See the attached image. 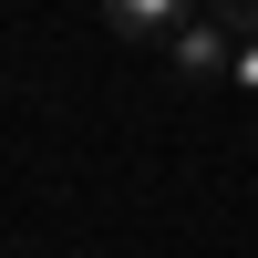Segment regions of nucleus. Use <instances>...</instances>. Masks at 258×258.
Listing matches in <instances>:
<instances>
[{
  "label": "nucleus",
  "instance_id": "7ed1b4c3",
  "mask_svg": "<svg viewBox=\"0 0 258 258\" xmlns=\"http://www.w3.org/2000/svg\"><path fill=\"white\" fill-rule=\"evenodd\" d=\"M227 83H248V93H258V41H238V73H227Z\"/></svg>",
  "mask_w": 258,
  "mask_h": 258
},
{
  "label": "nucleus",
  "instance_id": "20e7f679",
  "mask_svg": "<svg viewBox=\"0 0 258 258\" xmlns=\"http://www.w3.org/2000/svg\"><path fill=\"white\" fill-rule=\"evenodd\" d=\"M227 11H238V21H258V0H227Z\"/></svg>",
  "mask_w": 258,
  "mask_h": 258
},
{
  "label": "nucleus",
  "instance_id": "f257e3e1",
  "mask_svg": "<svg viewBox=\"0 0 258 258\" xmlns=\"http://www.w3.org/2000/svg\"><path fill=\"white\" fill-rule=\"evenodd\" d=\"M176 73H197V83L238 73V31H227V21H186L176 31Z\"/></svg>",
  "mask_w": 258,
  "mask_h": 258
},
{
  "label": "nucleus",
  "instance_id": "f03ea898",
  "mask_svg": "<svg viewBox=\"0 0 258 258\" xmlns=\"http://www.w3.org/2000/svg\"><path fill=\"white\" fill-rule=\"evenodd\" d=\"M103 21H114L124 41H145V31L176 41V31H186V0H103Z\"/></svg>",
  "mask_w": 258,
  "mask_h": 258
}]
</instances>
